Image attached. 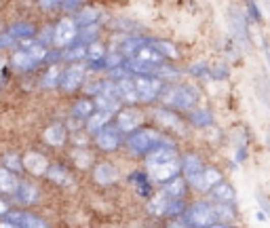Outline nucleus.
I'll list each match as a JSON object with an SVG mask.
<instances>
[{
    "instance_id": "7c9ffc66",
    "label": "nucleus",
    "mask_w": 270,
    "mask_h": 228,
    "mask_svg": "<svg viewBox=\"0 0 270 228\" xmlns=\"http://www.w3.org/2000/svg\"><path fill=\"white\" fill-rule=\"evenodd\" d=\"M95 106L102 112L112 114L114 110H118V99H112V97H106V95H97L95 97Z\"/></svg>"
},
{
    "instance_id": "473e14b6",
    "label": "nucleus",
    "mask_w": 270,
    "mask_h": 228,
    "mask_svg": "<svg viewBox=\"0 0 270 228\" xmlns=\"http://www.w3.org/2000/svg\"><path fill=\"white\" fill-rule=\"evenodd\" d=\"M213 209V216H216L220 222H230V220H234V211H232V207L230 205H216V207H211Z\"/></svg>"
},
{
    "instance_id": "aec40b11",
    "label": "nucleus",
    "mask_w": 270,
    "mask_h": 228,
    "mask_svg": "<svg viewBox=\"0 0 270 228\" xmlns=\"http://www.w3.org/2000/svg\"><path fill=\"white\" fill-rule=\"evenodd\" d=\"M45 141L51 146H62L66 141V127L64 125H51L45 131Z\"/></svg>"
},
{
    "instance_id": "3c124183",
    "label": "nucleus",
    "mask_w": 270,
    "mask_h": 228,
    "mask_svg": "<svg viewBox=\"0 0 270 228\" xmlns=\"http://www.w3.org/2000/svg\"><path fill=\"white\" fill-rule=\"evenodd\" d=\"M0 213H7V205L3 201H0Z\"/></svg>"
},
{
    "instance_id": "79ce46f5",
    "label": "nucleus",
    "mask_w": 270,
    "mask_h": 228,
    "mask_svg": "<svg viewBox=\"0 0 270 228\" xmlns=\"http://www.w3.org/2000/svg\"><path fill=\"white\" fill-rule=\"evenodd\" d=\"M95 32H97V25H95V23H93V25H87V30H82V34H80V36H82V42L89 40L91 36H95Z\"/></svg>"
},
{
    "instance_id": "2f4dec72",
    "label": "nucleus",
    "mask_w": 270,
    "mask_h": 228,
    "mask_svg": "<svg viewBox=\"0 0 270 228\" xmlns=\"http://www.w3.org/2000/svg\"><path fill=\"white\" fill-rule=\"evenodd\" d=\"M99 17V11L97 9H82L78 15H76V21L74 23H80V25H93V21Z\"/></svg>"
},
{
    "instance_id": "39448f33",
    "label": "nucleus",
    "mask_w": 270,
    "mask_h": 228,
    "mask_svg": "<svg viewBox=\"0 0 270 228\" xmlns=\"http://www.w3.org/2000/svg\"><path fill=\"white\" fill-rule=\"evenodd\" d=\"M76 23H74V19H70V17H66V19H62L57 25H55V30H53V42L55 45H59V47H66V45H70L74 38H76Z\"/></svg>"
},
{
    "instance_id": "7ed1b4c3",
    "label": "nucleus",
    "mask_w": 270,
    "mask_h": 228,
    "mask_svg": "<svg viewBox=\"0 0 270 228\" xmlns=\"http://www.w3.org/2000/svg\"><path fill=\"white\" fill-rule=\"evenodd\" d=\"M133 84H135V91H137V97L144 99V102H152L154 97H159L163 93V80L159 78H152V76H135L131 78Z\"/></svg>"
},
{
    "instance_id": "f3484780",
    "label": "nucleus",
    "mask_w": 270,
    "mask_h": 228,
    "mask_svg": "<svg viewBox=\"0 0 270 228\" xmlns=\"http://www.w3.org/2000/svg\"><path fill=\"white\" fill-rule=\"evenodd\" d=\"M213 198H216L218 203H222V205H230L236 198V192H234V188L230 186L228 182H220V184L213 186Z\"/></svg>"
},
{
    "instance_id": "1a4fd4ad",
    "label": "nucleus",
    "mask_w": 270,
    "mask_h": 228,
    "mask_svg": "<svg viewBox=\"0 0 270 228\" xmlns=\"http://www.w3.org/2000/svg\"><path fill=\"white\" fill-rule=\"evenodd\" d=\"M182 169H184V174H186L188 184H192V186H194V182L201 178V174H203V163H201V159H198L196 154H186V156H184Z\"/></svg>"
},
{
    "instance_id": "bb28decb",
    "label": "nucleus",
    "mask_w": 270,
    "mask_h": 228,
    "mask_svg": "<svg viewBox=\"0 0 270 228\" xmlns=\"http://www.w3.org/2000/svg\"><path fill=\"white\" fill-rule=\"evenodd\" d=\"M131 182L135 184V188L141 196H150V182H148V176L141 174V171H135L131 174Z\"/></svg>"
},
{
    "instance_id": "ea45409f",
    "label": "nucleus",
    "mask_w": 270,
    "mask_h": 228,
    "mask_svg": "<svg viewBox=\"0 0 270 228\" xmlns=\"http://www.w3.org/2000/svg\"><path fill=\"white\" fill-rule=\"evenodd\" d=\"M5 163H7L5 169H9V167H11V169H19V167H21V165H19V159H17L15 154H11V156L7 154V156H5Z\"/></svg>"
},
{
    "instance_id": "0eeeda50",
    "label": "nucleus",
    "mask_w": 270,
    "mask_h": 228,
    "mask_svg": "<svg viewBox=\"0 0 270 228\" xmlns=\"http://www.w3.org/2000/svg\"><path fill=\"white\" fill-rule=\"evenodd\" d=\"M84 80V66L82 64H72L66 72L62 74L59 82H62V89L66 91H74L80 87V82Z\"/></svg>"
},
{
    "instance_id": "9b49d317",
    "label": "nucleus",
    "mask_w": 270,
    "mask_h": 228,
    "mask_svg": "<svg viewBox=\"0 0 270 228\" xmlns=\"http://www.w3.org/2000/svg\"><path fill=\"white\" fill-rule=\"evenodd\" d=\"M9 224L15 228H49L40 218L32 213H9Z\"/></svg>"
},
{
    "instance_id": "f704fd0d",
    "label": "nucleus",
    "mask_w": 270,
    "mask_h": 228,
    "mask_svg": "<svg viewBox=\"0 0 270 228\" xmlns=\"http://www.w3.org/2000/svg\"><path fill=\"white\" fill-rule=\"evenodd\" d=\"M104 55H106V49L102 42H91L89 49H87V57L91 62H104Z\"/></svg>"
},
{
    "instance_id": "58836bf2",
    "label": "nucleus",
    "mask_w": 270,
    "mask_h": 228,
    "mask_svg": "<svg viewBox=\"0 0 270 228\" xmlns=\"http://www.w3.org/2000/svg\"><path fill=\"white\" fill-rule=\"evenodd\" d=\"M184 211V203H182V198L179 201H169L167 209H165V216H177V213Z\"/></svg>"
},
{
    "instance_id": "a18cd8bd",
    "label": "nucleus",
    "mask_w": 270,
    "mask_h": 228,
    "mask_svg": "<svg viewBox=\"0 0 270 228\" xmlns=\"http://www.w3.org/2000/svg\"><path fill=\"white\" fill-rule=\"evenodd\" d=\"M205 70H207V66H205L203 62H198L196 66H192V72H194V74H203Z\"/></svg>"
},
{
    "instance_id": "72a5a7b5",
    "label": "nucleus",
    "mask_w": 270,
    "mask_h": 228,
    "mask_svg": "<svg viewBox=\"0 0 270 228\" xmlns=\"http://www.w3.org/2000/svg\"><path fill=\"white\" fill-rule=\"evenodd\" d=\"M190 119L198 127H207V125L213 123V117H211L209 110H194V112H190Z\"/></svg>"
},
{
    "instance_id": "20e7f679",
    "label": "nucleus",
    "mask_w": 270,
    "mask_h": 228,
    "mask_svg": "<svg viewBox=\"0 0 270 228\" xmlns=\"http://www.w3.org/2000/svg\"><path fill=\"white\" fill-rule=\"evenodd\" d=\"M161 141V135L156 133V131H135L131 137H129V148L135 152V154H146L150 150H154L156 146H161L159 144Z\"/></svg>"
},
{
    "instance_id": "4c0bfd02",
    "label": "nucleus",
    "mask_w": 270,
    "mask_h": 228,
    "mask_svg": "<svg viewBox=\"0 0 270 228\" xmlns=\"http://www.w3.org/2000/svg\"><path fill=\"white\" fill-rule=\"evenodd\" d=\"M84 55H87V49H84V45H74L72 49L66 51V60H82Z\"/></svg>"
},
{
    "instance_id": "cd10ccee",
    "label": "nucleus",
    "mask_w": 270,
    "mask_h": 228,
    "mask_svg": "<svg viewBox=\"0 0 270 228\" xmlns=\"http://www.w3.org/2000/svg\"><path fill=\"white\" fill-rule=\"evenodd\" d=\"M169 201H171V198H167V196L161 192V194L152 196V201L148 203V209H150L152 213H156V216H165V209H167Z\"/></svg>"
},
{
    "instance_id": "c03bdc74",
    "label": "nucleus",
    "mask_w": 270,
    "mask_h": 228,
    "mask_svg": "<svg viewBox=\"0 0 270 228\" xmlns=\"http://www.w3.org/2000/svg\"><path fill=\"white\" fill-rule=\"evenodd\" d=\"M167 228H190L186 222H184V220H173V222H169L167 224Z\"/></svg>"
},
{
    "instance_id": "c756f323",
    "label": "nucleus",
    "mask_w": 270,
    "mask_h": 228,
    "mask_svg": "<svg viewBox=\"0 0 270 228\" xmlns=\"http://www.w3.org/2000/svg\"><path fill=\"white\" fill-rule=\"evenodd\" d=\"M72 114H74L76 119H89L91 114H93V104L89 102V99H80V102L74 104Z\"/></svg>"
},
{
    "instance_id": "a878e982",
    "label": "nucleus",
    "mask_w": 270,
    "mask_h": 228,
    "mask_svg": "<svg viewBox=\"0 0 270 228\" xmlns=\"http://www.w3.org/2000/svg\"><path fill=\"white\" fill-rule=\"evenodd\" d=\"M150 47L159 53L161 57H177V49L171 45V42H167V40H152Z\"/></svg>"
},
{
    "instance_id": "a19ab883",
    "label": "nucleus",
    "mask_w": 270,
    "mask_h": 228,
    "mask_svg": "<svg viewBox=\"0 0 270 228\" xmlns=\"http://www.w3.org/2000/svg\"><path fill=\"white\" fill-rule=\"evenodd\" d=\"M121 64H123V55H118V53H112L108 57V62H106V66H110V68H116Z\"/></svg>"
},
{
    "instance_id": "de8ad7c7",
    "label": "nucleus",
    "mask_w": 270,
    "mask_h": 228,
    "mask_svg": "<svg viewBox=\"0 0 270 228\" xmlns=\"http://www.w3.org/2000/svg\"><path fill=\"white\" fill-rule=\"evenodd\" d=\"M59 7H64V9H78L80 3H59Z\"/></svg>"
},
{
    "instance_id": "423d86ee",
    "label": "nucleus",
    "mask_w": 270,
    "mask_h": 228,
    "mask_svg": "<svg viewBox=\"0 0 270 228\" xmlns=\"http://www.w3.org/2000/svg\"><path fill=\"white\" fill-rule=\"evenodd\" d=\"M150 169V180L154 182H171L177 171L182 169V163L177 159L169 161V163H163V165H156V167H148Z\"/></svg>"
},
{
    "instance_id": "412c9836",
    "label": "nucleus",
    "mask_w": 270,
    "mask_h": 228,
    "mask_svg": "<svg viewBox=\"0 0 270 228\" xmlns=\"http://www.w3.org/2000/svg\"><path fill=\"white\" fill-rule=\"evenodd\" d=\"M47 176H49L51 182L59 184V186H70V184H72V178H70V174H68L64 167H59V165H51L47 169Z\"/></svg>"
},
{
    "instance_id": "b1692460",
    "label": "nucleus",
    "mask_w": 270,
    "mask_h": 228,
    "mask_svg": "<svg viewBox=\"0 0 270 228\" xmlns=\"http://www.w3.org/2000/svg\"><path fill=\"white\" fill-rule=\"evenodd\" d=\"M13 66L19 68V70H32L38 66V62L34 60V57L30 53H25V51H17L15 55H13Z\"/></svg>"
},
{
    "instance_id": "c9c22d12",
    "label": "nucleus",
    "mask_w": 270,
    "mask_h": 228,
    "mask_svg": "<svg viewBox=\"0 0 270 228\" xmlns=\"http://www.w3.org/2000/svg\"><path fill=\"white\" fill-rule=\"evenodd\" d=\"M59 82V68L57 66H53L49 72H47V76H45V80H42V87H55V84Z\"/></svg>"
},
{
    "instance_id": "f03ea898",
    "label": "nucleus",
    "mask_w": 270,
    "mask_h": 228,
    "mask_svg": "<svg viewBox=\"0 0 270 228\" xmlns=\"http://www.w3.org/2000/svg\"><path fill=\"white\" fill-rule=\"evenodd\" d=\"M213 209L207 203H194L186 209V216H184V222L188 226H196V228H209L213 226Z\"/></svg>"
},
{
    "instance_id": "4468645a",
    "label": "nucleus",
    "mask_w": 270,
    "mask_h": 228,
    "mask_svg": "<svg viewBox=\"0 0 270 228\" xmlns=\"http://www.w3.org/2000/svg\"><path fill=\"white\" fill-rule=\"evenodd\" d=\"M139 123H141V114L137 112V110H123L121 114H118V129L121 131H127V133H131V131H135L137 127H139Z\"/></svg>"
},
{
    "instance_id": "a211bd4d",
    "label": "nucleus",
    "mask_w": 270,
    "mask_h": 228,
    "mask_svg": "<svg viewBox=\"0 0 270 228\" xmlns=\"http://www.w3.org/2000/svg\"><path fill=\"white\" fill-rule=\"evenodd\" d=\"M154 117L159 123H163L165 127H171V129H175L177 133H184L186 129H184V123L175 117L173 112H167V110H154Z\"/></svg>"
},
{
    "instance_id": "6e6552de",
    "label": "nucleus",
    "mask_w": 270,
    "mask_h": 228,
    "mask_svg": "<svg viewBox=\"0 0 270 228\" xmlns=\"http://www.w3.org/2000/svg\"><path fill=\"white\" fill-rule=\"evenodd\" d=\"M23 167L30 171V174L34 176H42V174H47V169H49V161H47V156H42L40 152H27L23 156Z\"/></svg>"
},
{
    "instance_id": "9d476101",
    "label": "nucleus",
    "mask_w": 270,
    "mask_h": 228,
    "mask_svg": "<svg viewBox=\"0 0 270 228\" xmlns=\"http://www.w3.org/2000/svg\"><path fill=\"white\" fill-rule=\"evenodd\" d=\"M95 141H97V146L102 148V150L112 152V150H116V148H118L121 137H118V131H116V129H112V127H104V129L97 133Z\"/></svg>"
},
{
    "instance_id": "4be33fe9",
    "label": "nucleus",
    "mask_w": 270,
    "mask_h": 228,
    "mask_svg": "<svg viewBox=\"0 0 270 228\" xmlns=\"http://www.w3.org/2000/svg\"><path fill=\"white\" fill-rule=\"evenodd\" d=\"M19 186V180L15 178V174H11L9 169L0 167V190L3 192H15Z\"/></svg>"
},
{
    "instance_id": "c85d7f7f",
    "label": "nucleus",
    "mask_w": 270,
    "mask_h": 228,
    "mask_svg": "<svg viewBox=\"0 0 270 228\" xmlns=\"http://www.w3.org/2000/svg\"><path fill=\"white\" fill-rule=\"evenodd\" d=\"M34 34V25L32 23H15V25H11L9 27V36L11 38H27V36H32Z\"/></svg>"
},
{
    "instance_id": "6ab92c4d",
    "label": "nucleus",
    "mask_w": 270,
    "mask_h": 228,
    "mask_svg": "<svg viewBox=\"0 0 270 228\" xmlns=\"http://www.w3.org/2000/svg\"><path fill=\"white\" fill-rule=\"evenodd\" d=\"M184 190H186V182L179 180V178H173L169 184H165L163 194L167 198H171V201H179V198L184 196Z\"/></svg>"
},
{
    "instance_id": "dca6fc26",
    "label": "nucleus",
    "mask_w": 270,
    "mask_h": 228,
    "mask_svg": "<svg viewBox=\"0 0 270 228\" xmlns=\"http://www.w3.org/2000/svg\"><path fill=\"white\" fill-rule=\"evenodd\" d=\"M15 196H17L19 203L32 205V203L38 201V188L34 186V184H30V182H19V186L15 190Z\"/></svg>"
},
{
    "instance_id": "e433bc0d",
    "label": "nucleus",
    "mask_w": 270,
    "mask_h": 228,
    "mask_svg": "<svg viewBox=\"0 0 270 228\" xmlns=\"http://www.w3.org/2000/svg\"><path fill=\"white\" fill-rule=\"evenodd\" d=\"M72 156H74L76 165H78V167H82V169L91 165V154H89V152H84V150H74V152H72Z\"/></svg>"
},
{
    "instance_id": "8fccbe9b",
    "label": "nucleus",
    "mask_w": 270,
    "mask_h": 228,
    "mask_svg": "<svg viewBox=\"0 0 270 228\" xmlns=\"http://www.w3.org/2000/svg\"><path fill=\"white\" fill-rule=\"evenodd\" d=\"M209 228H232V226H226V224H213V226H209Z\"/></svg>"
},
{
    "instance_id": "393cba45",
    "label": "nucleus",
    "mask_w": 270,
    "mask_h": 228,
    "mask_svg": "<svg viewBox=\"0 0 270 228\" xmlns=\"http://www.w3.org/2000/svg\"><path fill=\"white\" fill-rule=\"evenodd\" d=\"M116 84H118L121 95H125L127 102H137V99H139V97H137V91H135V84H133L131 78H123V80H118Z\"/></svg>"
},
{
    "instance_id": "f257e3e1",
    "label": "nucleus",
    "mask_w": 270,
    "mask_h": 228,
    "mask_svg": "<svg viewBox=\"0 0 270 228\" xmlns=\"http://www.w3.org/2000/svg\"><path fill=\"white\" fill-rule=\"evenodd\" d=\"M161 97L167 106H173L177 110H190L198 95L192 87H169V89H163Z\"/></svg>"
},
{
    "instance_id": "49530a36",
    "label": "nucleus",
    "mask_w": 270,
    "mask_h": 228,
    "mask_svg": "<svg viewBox=\"0 0 270 228\" xmlns=\"http://www.w3.org/2000/svg\"><path fill=\"white\" fill-rule=\"evenodd\" d=\"M13 42V38L9 36V34H5V36H0V47H9Z\"/></svg>"
},
{
    "instance_id": "5701e85b",
    "label": "nucleus",
    "mask_w": 270,
    "mask_h": 228,
    "mask_svg": "<svg viewBox=\"0 0 270 228\" xmlns=\"http://www.w3.org/2000/svg\"><path fill=\"white\" fill-rule=\"evenodd\" d=\"M110 117L112 114H108V112H93L89 117V121H87V129L91 133H99L106 127V123L110 121Z\"/></svg>"
},
{
    "instance_id": "2eb2a0df",
    "label": "nucleus",
    "mask_w": 270,
    "mask_h": 228,
    "mask_svg": "<svg viewBox=\"0 0 270 228\" xmlns=\"http://www.w3.org/2000/svg\"><path fill=\"white\" fill-rule=\"evenodd\" d=\"M222 182V174L218 169H213V167H209V169H203V174H201V178H198L196 182H194V188L196 190H209V188H213L216 184H220Z\"/></svg>"
},
{
    "instance_id": "ddd939ff",
    "label": "nucleus",
    "mask_w": 270,
    "mask_h": 228,
    "mask_svg": "<svg viewBox=\"0 0 270 228\" xmlns=\"http://www.w3.org/2000/svg\"><path fill=\"white\" fill-rule=\"evenodd\" d=\"M175 159V150L171 146H156L154 150L148 152V167H156Z\"/></svg>"
},
{
    "instance_id": "09e8293b",
    "label": "nucleus",
    "mask_w": 270,
    "mask_h": 228,
    "mask_svg": "<svg viewBox=\"0 0 270 228\" xmlns=\"http://www.w3.org/2000/svg\"><path fill=\"white\" fill-rule=\"evenodd\" d=\"M40 7H42V9H57L59 3H40Z\"/></svg>"
},
{
    "instance_id": "603ef678",
    "label": "nucleus",
    "mask_w": 270,
    "mask_h": 228,
    "mask_svg": "<svg viewBox=\"0 0 270 228\" xmlns=\"http://www.w3.org/2000/svg\"><path fill=\"white\" fill-rule=\"evenodd\" d=\"M0 228H15V226H11L9 222H5V224H0Z\"/></svg>"
},
{
    "instance_id": "f8f14e48",
    "label": "nucleus",
    "mask_w": 270,
    "mask_h": 228,
    "mask_svg": "<svg viewBox=\"0 0 270 228\" xmlns=\"http://www.w3.org/2000/svg\"><path fill=\"white\" fill-rule=\"evenodd\" d=\"M93 178H95L97 184L108 186V184H114L118 180V171L114 169V165H110V163H99L93 171Z\"/></svg>"
},
{
    "instance_id": "37998d69",
    "label": "nucleus",
    "mask_w": 270,
    "mask_h": 228,
    "mask_svg": "<svg viewBox=\"0 0 270 228\" xmlns=\"http://www.w3.org/2000/svg\"><path fill=\"white\" fill-rule=\"evenodd\" d=\"M247 9H249V15H251V17L260 19V11H258V5H255V3H249V5H247Z\"/></svg>"
}]
</instances>
